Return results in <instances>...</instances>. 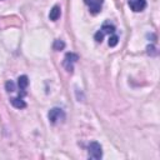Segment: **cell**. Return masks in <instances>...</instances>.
I'll return each instance as SVG.
<instances>
[{
	"label": "cell",
	"instance_id": "obj_6",
	"mask_svg": "<svg viewBox=\"0 0 160 160\" xmlns=\"http://www.w3.org/2000/svg\"><path fill=\"white\" fill-rule=\"evenodd\" d=\"M60 6L59 5H54L52 6V9L50 10V12H49V19L51 20V21H56L59 18H60Z\"/></svg>",
	"mask_w": 160,
	"mask_h": 160
},
{
	"label": "cell",
	"instance_id": "obj_8",
	"mask_svg": "<svg viewBox=\"0 0 160 160\" xmlns=\"http://www.w3.org/2000/svg\"><path fill=\"white\" fill-rule=\"evenodd\" d=\"M10 102H11V105L14 106V108H16V109H24V108H26V102L22 100V98H12V99H10Z\"/></svg>",
	"mask_w": 160,
	"mask_h": 160
},
{
	"label": "cell",
	"instance_id": "obj_1",
	"mask_svg": "<svg viewBox=\"0 0 160 160\" xmlns=\"http://www.w3.org/2000/svg\"><path fill=\"white\" fill-rule=\"evenodd\" d=\"M88 152H89V158L94 159V160H99L102 156V149L101 145L96 141H91L88 146Z\"/></svg>",
	"mask_w": 160,
	"mask_h": 160
},
{
	"label": "cell",
	"instance_id": "obj_12",
	"mask_svg": "<svg viewBox=\"0 0 160 160\" xmlns=\"http://www.w3.org/2000/svg\"><path fill=\"white\" fill-rule=\"evenodd\" d=\"M5 89H6L8 92H12V91L15 90V84H14V81H11V80L6 81V84H5Z\"/></svg>",
	"mask_w": 160,
	"mask_h": 160
},
{
	"label": "cell",
	"instance_id": "obj_13",
	"mask_svg": "<svg viewBox=\"0 0 160 160\" xmlns=\"http://www.w3.org/2000/svg\"><path fill=\"white\" fill-rule=\"evenodd\" d=\"M102 38H104V34H102L101 30H99V31L95 34V40H96L98 42H101V41H102Z\"/></svg>",
	"mask_w": 160,
	"mask_h": 160
},
{
	"label": "cell",
	"instance_id": "obj_9",
	"mask_svg": "<svg viewBox=\"0 0 160 160\" xmlns=\"http://www.w3.org/2000/svg\"><path fill=\"white\" fill-rule=\"evenodd\" d=\"M101 31H102V34H114L115 32V26L114 25H111V24H109V22H105L102 26H101Z\"/></svg>",
	"mask_w": 160,
	"mask_h": 160
},
{
	"label": "cell",
	"instance_id": "obj_14",
	"mask_svg": "<svg viewBox=\"0 0 160 160\" xmlns=\"http://www.w3.org/2000/svg\"><path fill=\"white\" fill-rule=\"evenodd\" d=\"M146 50H148V54H149V55H156V50H155V48H154L152 45H149V46L146 48Z\"/></svg>",
	"mask_w": 160,
	"mask_h": 160
},
{
	"label": "cell",
	"instance_id": "obj_3",
	"mask_svg": "<svg viewBox=\"0 0 160 160\" xmlns=\"http://www.w3.org/2000/svg\"><path fill=\"white\" fill-rule=\"evenodd\" d=\"M78 60H79V56H78L76 54H74V52H68V54L65 55V58H64V61H62V65H64V68L66 69V71L72 72V70H74V64H75Z\"/></svg>",
	"mask_w": 160,
	"mask_h": 160
},
{
	"label": "cell",
	"instance_id": "obj_11",
	"mask_svg": "<svg viewBox=\"0 0 160 160\" xmlns=\"http://www.w3.org/2000/svg\"><path fill=\"white\" fill-rule=\"evenodd\" d=\"M118 42H119V36L115 35V34H112V35L109 38V46H110V48H114V46L118 45Z\"/></svg>",
	"mask_w": 160,
	"mask_h": 160
},
{
	"label": "cell",
	"instance_id": "obj_10",
	"mask_svg": "<svg viewBox=\"0 0 160 160\" xmlns=\"http://www.w3.org/2000/svg\"><path fill=\"white\" fill-rule=\"evenodd\" d=\"M64 48H65V42H64L62 40H60V39H56V40L54 41V44H52V49L56 50V51L62 50Z\"/></svg>",
	"mask_w": 160,
	"mask_h": 160
},
{
	"label": "cell",
	"instance_id": "obj_2",
	"mask_svg": "<svg viewBox=\"0 0 160 160\" xmlns=\"http://www.w3.org/2000/svg\"><path fill=\"white\" fill-rule=\"evenodd\" d=\"M48 118H49V121L51 124H56L58 121H64L65 120V112L60 108H52L48 112Z\"/></svg>",
	"mask_w": 160,
	"mask_h": 160
},
{
	"label": "cell",
	"instance_id": "obj_4",
	"mask_svg": "<svg viewBox=\"0 0 160 160\" xmlns=\"http://www.w3.org/2000/svg\"><path fill=\"white\" fill-rule=\"evenodd\" d=\"M85 4L89 6L90 12L96 15L98 12H100L101 6H102V0H85Z\"/></svg>",
	"mask_w": 160,
	"mask_h": 160
},
{
	"label": "cell",
	"instance_id": "obj_7",
	"mask_svg": "<svg viewBox=\"0 0 160 160\" xmlns=\"http://www.w3.org/2000/svg\"><path fill=\"white\" fill-rule=\"evenodd\" d=\"M28 85H29V79H28V76L26 75H21V76H19V79H18V86H19V89L25 94V89L28 88Z\"/></svg>",
	"mask_w": 160,
	"mask_h": 160
},
{
	"label": "cell",
	"instance_id": "obj_5",
	"mask_svg": "<svg viewBox=\"0 0 160 160\" xmlns=\"http://www.w3.org/2000/svg\"><path fill=\"white\" fill-rule=\"evenodd\" d=\"M129 6L135 12L142 11L146 8V0H129Z\"/></svg>",
	"mask_w": 160,
	"mask_h": 160
}]
</instances>
